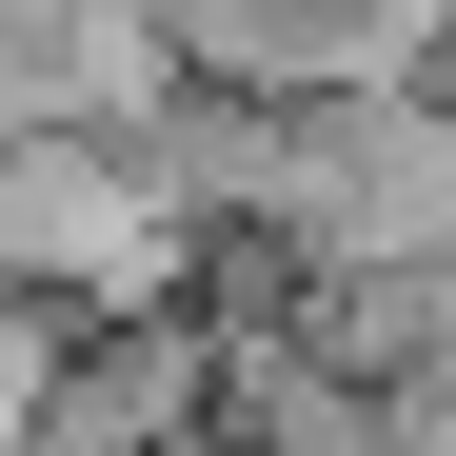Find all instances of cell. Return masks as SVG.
<instances>
[{
    "label": "cell",
    "instance_id": "obj_1",
    "mask_svg": "<svg viewBox=\"0 0 456 456\" xmlns=\"http://www.w3.org/2000/svg\"><path fill=\"white\" fill-rule=\"evenodd\" d=\"M0 258H40V278H139V258H159V218H139L100 159H60V139H40V159H0Z\"/></svg>",
    "mask_w": 456,
    "mask_h": 456
}]
</instances>
